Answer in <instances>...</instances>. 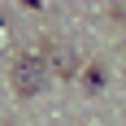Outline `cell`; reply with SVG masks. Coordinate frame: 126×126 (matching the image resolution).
Returning <instances> with one entry per match:
<instances>
[{"mask_svg":"<svg viewBox=\"0 0 126 126\" xmlns=\"http://www.w3.org/2000/svg\"><path fill=\"white\" fill-rule=\"evenodd\" d=\"M48 87V65L44 57H17L13 61V91L17 96H39Z\"/></svg>","mask_w":126,"mask_h":126,"instance_id":"6da1fadb","label":"cell"}]
</instances>
